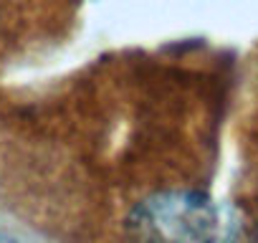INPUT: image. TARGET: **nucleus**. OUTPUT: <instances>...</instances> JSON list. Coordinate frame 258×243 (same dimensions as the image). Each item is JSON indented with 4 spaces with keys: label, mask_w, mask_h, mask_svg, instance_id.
<instances>
[{
    "label": "nucleus",
    "mask_w": 258,
    "mask_h": 243,
    "mask_svg": "<svg viewBox=\"0 0 258 243\" xmlns=\"http://www.w3.org/2000/svg\"><path fill=\"white\" fill-rule=\"evenodd\" d=\"M126 235L132 243H225L230 238V220L203 193L165 190L132 208Z\"/></svg>",
    "instance_id": "obj_1"
},
{
    "label": "nucleus",
    "mask_w": 258,
    "mask_h": 243,
    "mask_svg": "<svg viewBox=\"0 0 258 243\" xmlns=\"http://www.w3.org/2000/svg\"><path fill=\"white\" fill-rule=\"evenodd\" d=\"M0 243H21V240H16V238H11V235H3V233H0Z\"/></svg>",
    "instance_id": "obj_2"
}]
</instances>
